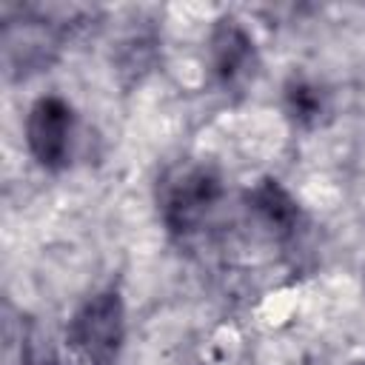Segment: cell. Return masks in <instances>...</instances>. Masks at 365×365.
Segmentation results:
<instances>
[{
	"instance_id": "cell-1",
	"label": "cell",
	"mask_w": 365,
	"mask_h": 365,
	"mask_svg": "<svg viewBox=\"0 0 365 365\" xmlns=\"http://www.w3.org/2000/svg\"><path fill=\"white\" fill-rule=\"evenodd\" d=\"M222 197V174L202 160L174 163L157 182V208L165 228L177 237L197 231Z\"/></svg>"
},
{
	"instance_id": "cell-2",
	"label": "cell",
	"mask_w": 365,
	"mask_h": 365,
	"mask_svg": "<svg viewBox=\"0 0 365 365\" xmlns=\"http://www.w3.org/2000/svg\"><path fill=\"white\" fill-rule=\"evenodd\" d=\"M68 351L80 365H114L125 342V305L117 288L91 294L66 325Z\"/></svg>"
},
{
	"instance_id": "cell-3",
	"label": "cell",
	"mask_w": 365,
	"mask_h": 365,
	"mask_svg": "<svg viewBox=\"0 0 365 365\" xmlns=\"http://www.w3.org/2000/svg\"><path fill=\"white\" fill-rule=\"evenodd\" d=\"M63 40V20H51L40 9H23L17 20L6 17L3 23V63L9 74L26 77L46 68Z\"/></svg>"
},
{
	"instance_id": "cell-4",
	"label": "cell",
	"mask_w": 365,
	"mask_h": 365,
	"mask_svg": "<svg viewBox=\"0 0 365 365\" xmlns=\"http://www.w3.org/2000/svg\"><path fill=\"white\" fill-rule=\"evenodd\" d=\"M208 66L211 77L225 94H242L259 74V51L248 29L234 17L222 14L214 20L208 34Z\"/></svg>"
},
{
	"instance_id": "cell-5",
	"label": "cell",
	"mask_w": 365,
	"mask_h": 365,
	"mask_svg": "<svg viewBox=\"0 0 365 365\" xmlns=\"http://www.w3.org/2000/svg\"><path fill=\"white\" fill-rule=\"evenodd\" d=\"M74 111L60 94H43L31 103L26 114V145L37 165L46 171H60L71 154Z\"/></svg>"
},
{
	"instance_id": "cell-6",
	"label": "cell",
	"mask_w": 365,
	"mask_h": 365,
	"mask_svg": "<svg viewBox=\"0 0 365 365\" xmlns=\"http://www.w3.org/2000/svg\"><path fill=\"white\" fill-rule=\"evenodd\" d=\"M248 208L279 237H288L299 225V202L277 177H262L248 191Z\"/></svg>"
},
{
	"instance_id": "cell-7",
	"label": "cell",
	"mask_w": 365,
	"mask_h": 365,
	"mask_svg": "<svg viewBox=\"0 0 365 365\" xmlns=\"http://www.w3.org/2000/svg\"><path fill=\"white\" fill-rule=\"evenodd\" d=\"M282 100H285V114L302 128L317 125L328 111V94L305 74H291V80L282 88Z\"/></svg>"
},
{
	"instance_id": "cell-8",
	"label": "cell",
	"mask_w": 365,
	"mask_h": 365,
	"mask_svg": "<svg viewBox=\"0 0 365 365\" xmlns=\"http://www.w3.org/2000/svg\"><path fill=\"white\" fill-rule=\"evenodd\" d=\"M351 365H365V359H356V362H351Z\"/></svg>"
},
{
	"instance_id": "cell-9",
	"label": "cell",
	"mask_w": 365,
	"mask_h": 365,
	"mask_svg": "<svg viewBox=\"0 0 365 365\" xmlns=\"http://www.w3.org/2000/svg\"><path fill=\"white\" fill-rule=\"evenodd\" d=\"M46 365H54V362H46Z\"/></svg>"
}]
</instances>
